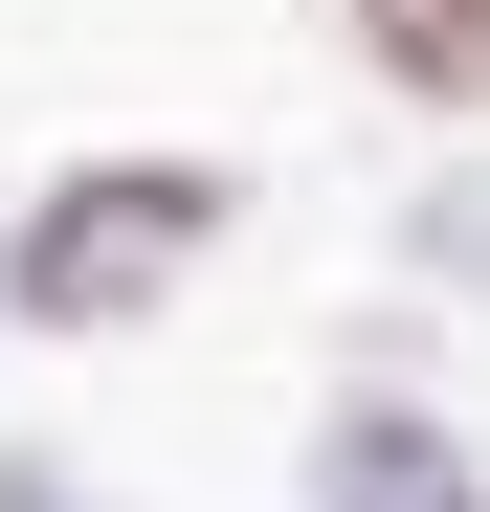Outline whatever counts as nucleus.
Returning a JSON list of instances; mask_svg holds the SVG:
<instances>
[{
	"mask_svg": "<svg viewBox=\"0 0 490 512\" xmlns=\"http://www.w3.org/2000/svg\"><path fill=\"white\" fill-rule=\"evenodd\" d=\"M201 223H223L201 156H156V179H67V201H45V245H23V312L90 334V312H134V290H179V268H201Z\"/></svg>",
	"mask_w": 490,
	"mask_h": 512,
	"instance_id": "1",
	"label": "nucleus"
},
{
	"mask_svg": "<svg viewBox=\"0 0 490 512\" xmlns=\"http://www.w3.org/2000/svg\"><path fill=\"white\" fill-rule=\"evenodd\" d=\"M357 45L401 90H490V0H357Z\"/></svg>",
	"mask_w": 490,
	"mask_h": 512,
	"instance_id": "3",
	"label": "nucleus"
},
{
	"mask_svg": "<svg viewBox=\"0 0 490 512\" xmlns=\"http://www.w3.org/2000/svg\"><path fill=\"white\" fill-rule=\"evenodd\" d=\"M312 490H335V512H468V468H446V423H424V401H335Z\"/></svg>",
	"mask_w": 490,
	"mask_h": 512,
	"instance_id": "2",
	"label": "nucleus"
}]
</instances>
